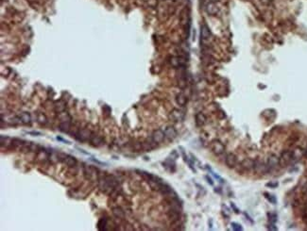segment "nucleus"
<instances>
[{
	"mask_svg": "<svg viewBox=\"0 0 307 231\" xmlns=\"http://www.w3.org/2000/svg\"><path fill=\"white\" fill-rule=\"evenodd\" d=\"M293 160V152L292 151H284L281 154V157L279 158V165L281 167H286V166L292 161Z\"/></svg>",
	"mask_w": 307,
	"mask_h": 231,
	"instance_id": "f257e3e1",
	"label": "nucleus"
},
{
	"mask_svg": "<svg viewBox=\"0 0 307 231\" xmlns=\"http://www.w3.org/2000/svg\"><path fill=\"white\" fill-rule=\"evenodd\" d=\"M211 147H212V150H213V152L215 154V155H221V154H223L224 151H225L224 144L220 142V141H218V140L213 141L212 144H211Z\"/></svg>",
	"mask_w": 307,
	"mask_h": 231,
	"instance_id": "f03ea898",
	"label": "nucleus"
},
{
	"mask_svg": "<svg viewBox=\"0 0 307 231\" xmlns=\"http://www.w3.org/2000/svg\"><path fill=\"white\" fill-rule=\"evenodd\" d=\"M170 63L171 65L175 68H182V67H185V64H186V60L183 57H172L170 60Z\"/></svg>",
	"mask_w": 307,
	"mask_h": 231,
	"instance_id": "7ed1b4c3",
	"label": "nucleus"
},
{
	"mask_svg": "<svg viewBox=\"0 0 307 231\" xmlns=\"http://www.w3.org/2000/svg\"><path fill=\"white\" fill-rule=\"evenodd\" d=\"M255 173L257 174H263L267 170V165L263 162L262 160H254V167H253Z\"/></svg>",
	"mask_w": 307,
	"mask_h": 231,
	"instance_id": "20e7f679",
	"label": "nucleus"
},
{
	"mask_svg": "<svg viewBox=\"0 0 307 231\" xmlns=\"http://www.w3.org/2000/svg\"><path fill=\"white\" fill-rule=\"evenodd\" d=\"M164 131H163L162 129H156L152 134V141L155 144H161L164 140Z\"/></svg>",
	"mask_w": 307,
	"mask_h": 231,
	"instance_id": "39448f33",
	"label": "nucleus"
},
{
	"mask_svg": "<svg viewBox=\"0 0 307 231\" xmlns=\"http://www.w3.org/2000/svg\"><path fill=\"white\" fill-rule=\"evenodd\" d=\"M236 162H237V159H236V156L234 155V154H233V153H229L228 155L226 156L225 163H226V165L228 166L229 168H234V167H235Z\"/></svg>",
	"mask_w": 307,
	"mask_h": 231,
	"instance_id": "423d86ee",
	"label": "nucleus"
},
{
	"mask_svg": "<svg viewBox=\"0 0 307 231\" xmlns=\"http://www.w3.org/2000/svg\"><path fill=\"white\" fill-rule=\"evenodd\" d=\"M200 37L203 41H207L211 37V30L207 25L203 24L200 28Z\"/></svg>",
	"mask_w": 307,
	"mask_h": 231,
	"instance_id": "0eeeda50",
	"label": "nucleus"
},
{
	"mask_svg": "<svg viewBox=\"0 0 307 231\" xmlns=\"http://www.w3.org/2000/svg\"><path fill=\"white\" fill-rule=\"evenodd\" d=\"M169 117H170V119H171L172 121H174V122H180V121H183V113L180 110L174 109V110L170 112Z\"/></svg>",
	"mask_w": 307,
	"mask_h": 231,
	"instance_id": "6e6552de",
	"label": "nucleus"
},
{
	"mask_svg": "<svg viewBox=\"0 0 307 231\" xmlns=\"http://www.w3.org/2000/svg\"><path fill=\"white\" fill-rule=\"evenodd\" d=\"M267 169H274L279 165V159L275 155H271L267 160Z\"/></svg>",
	"mask_w": 307,
	"mask_h": 231,
	"instance_id": "1a4fd4ad",
	"label": "nucleus"
},
{
	"mask_svg": "<svg viewBox=\"0 0 307 231\" xmlns=\"http://www.w3.org/2000/svg\"><path fill=\"white\" fill-rule=\"evenodd\" d=\"M104 177H105L106 181H107V183H108V185L110 186L111 189H114V188L118 187V181H117V179H116V177H114L113 175H105Z\"/></svg>",
	"mask_w": 307,
	"mask_h": 231,
	"instance_id": "9d476101",
	"label": "nucleus"
},
{
	"mask_svg": "<svg viewBox=\"0 0 307 231\" xmlns=\"http://www.w3.org/2000/svg\"><path fill=\"white\" fill-rule=\"evenodd\" d=\"M240 166L245 170H251L254 167V160L251 159H245L241 162Z\"/></svg>",
	"mask_w": 307,
	"mask_h": 231,
	"instance_id": "9b49d317",
	"label": "nucleus"
},
{
	"mask_svg": "<svg viewBox=\"0 0 307 231\" xmlns=\"http://www.w3.org/2000/svg\"><path fill=\"white\" fill-rule=\"evenodd\" d=\"M206 11L210 15H215L218 12V8H217L215 2H210L206 6Z\"/></svg>",
	"mask_w": 307,
	"mask_h": 231,
	"instance_id": "f8f14e48",
	"label": "nucleus"
},
{
	"mask_svg": "<svg viewBox=\"0 0 307 231\" xmlns=\"http://www.w3.org/2000/svg\"><path fill=\"white\" fill-rule=\"evenodd\" d=\"M91 135H92V133H91L90 130H88V129H81V130H80V132H79L78 140L84 142V141H86V140H88V139H91V137H92Z\"/></svg>",
	"mask_w": 307,
	"mask_h": 231,
	"instance_id": "ddd939ff",
	"label": "nucleus"
},
{
	"mask_svg": "<svg viewBox=\"0 0 307 231\" xmlns=\"http://www.w3.org/2000/svg\"><path fill=\"white\" fill-rule=\"evenodd\" d=\"M164 135L166 138L173 140L177 137V131L173 126H167L164 130Z\"/></svg>",
	"mask_w": 307,
	"mask_h": 231,
	"instance_id": "4468645a",
	"label": "nucleus"
},
{
	"mask_svg": "<svg viewBox=\"0 0 307 231\" xmlns=\"http://www.w3.org/2000/svg\"><path fill=\"white\" fill-rule=\"evenodd\" d=\"M63 162H65L67 166L69 167H74V166L77 165V160L76 158H74L73 156L70 155H65L63 156Z\"/></svg>",
	"mask_w": 307,
	"mask_h": 231,
	"instance_id": "2eb2a0df",
	"label": "nucleus"
},
{
	"mask_svg": "<svg viewBox=\"0 0 307 231\" xmlns=\"http://www.w3.org/2000/svg\"><path fill=\"white\" fill-rule=\"evenodd\" d=\"M18 117L20 118V121L23 124L28 125V124H30V122H31V116L29 112H22Z\"/></svg>",
	"mask_w": 307,
	"mask_h": 231,
	"instance_id": "dca6fc26",
	"label": "nucleus"
},
{
	"mask_svg": "<svg viewBox=\"0 0 307 231\" xmlns=\"http://www.w3.org/2000/svg\"><path fill=\"white\" fill-rule=\"evenodd\" d=\"M206 123V117H205V115H204L203 113L199 112L196 115V124L197 125L199 126H201L203 125L204 124Z\"/></svg>",
	"mask_w": 307,
	"mask_h": 231,
	"instance_id": "f3484780",
	"label": "nucleus"
},
{
	"mask_svg": "<svg viewBox=\"0 0 307 231\" xmlns=\"http://www.w3.org/2000/svg\"><path fill=\"white\" fill-rule=\"evenodd\" d=\"M176 102H177V104H178V105H180V106L183 107V106H185V104H186L187 98H186V96H185L183 94H179L176 96Z\"/></svg>",
	"mask_w": 307,
	"mask_h": 231,
	"instance_id": "a211bd4d",
	"label": "nucleus"
},
{
	"mask_svg": "<svg viewBox=\"0 0 307 231\" xmlns=\"http://www.w3.org/2000/svg\"><path fill=\"white\" fill-rule=\"evenodd\" d=\"M90 142L93 145L98 146V145H101L102 144H103L104 141L100 136H92L91 139H90Z\"/></svg>",
	"mask_w": 307,
	"mask_h": 231,
	"instance_id": "6ab92c4d",
	"label": "nucleus"
},
{
	"mask_svg": "<svg viewBox=\"0 0 307 231\" xmlns=\"http://www.w3.org/2000/svg\"><path fill=\"white\" fill-rule=\"evenodd\" d=\"M70 122H61L60 125H59V128H60V130L63 133H67L69 132L70 130Z\"/></svg>",
	"mask_w": 307,
	"mask_h": 231,
	"instance_id": "aec40b11",
	"label": "nucleus"
},
{
	"mask_svg": "<svg viewBox=\"0 0 307 231\" xmlns=\"http://www.w3.org/2000/svg\"><path fill=\"white\" fill-rule=\"evenodd\" d=\"M112 213L113 215L117 217V218H120V219H123V218L125 217V212L123 211V210L119 207H116V208H113L112 209Z\"/></svg>",
	"mask_w": 307,
	"mask_h": 231,
	"instance_id": "412c9836",
	"label": "nucleus"
},
{
	"mask_svg": "<svg viewBox=\"0 0 307 231\" xmlns=\"http://www.w3.org/2000/svg\"><path fill=\"white\" fill-rule=\"evenodd\" d=\"M58 117L61 122H70L71 121V116L65 111L60 112V114L58 115Z\"/></svg>",
	"mask_w": 307,
	"mask_h": 231,
	"instance_id": "4be33fe9",
	"label": "nucleus"
},
{
	"mask_svg": "<svg viewBox=\"0 0 307 231\" xmlns=\"http://www.w3.org/2000/svg\"><path fill=\"white\" fill-rule=\"evenodd\" d=\"M292 152H293V160H299L303 155V151L301 148H296Z\"/></svg>",
	"mask_w": 307,
	"mask_h": 231,
	"instance_id": "5701e85b",
	"label": "nucleus"
},
{
	"mask_svg": "<svg viewBox=\"0 0 307 231\" xmlns=\"http://www.w3.org/2000/svg\"><path fill=\"white\" fill-rule=\"evenodd\" d=\"M55 108H56V110L59 113L65 111V103L63 101H59V102H57V103H56Z\"/></svg>",
	"mask_w": 307,
	"mask_h": 231,
	"instance_id": "b1692460",
	"label": "nucleus"
},
{
	"mask_svg": "<svg viewBox=\"0 0 307 231\" xmlns=\"http://www.w3.org/2000/svg\"><path fill=\"white\" fill-rule=\"evenodd\" d=\"M107 225V221L106 219H104V218H101V219L98 221L97 223V228L99 230H102V229H105V226Z\"/></svg>",
	"mask_w": 307,
	"mask_h": 231,
	"instance_id": "393cba45",
	"label": "nucleus"
},
{
	"mask_svg": "<svg viewBox=\"0 0 307 231\" xmlns=\"http://www.w3.org/2000/svg\"><path fill=\"white\" fill-rule=\"evenodd\" d=\"M38 121H39V123H40V124H43V125H45V124L46 123L47 119H46V117H45V114L41 113V114H39V115H38Z\"/></svg>",
	"mask_w": 307,
	"mask_h": 231,
	"instance_id": "a878e982",
	"label": "nucleus"
},
{
	"mask_svg": "<svg viewBox=\"0 0 307 231\" xmlns=\"http://www.w3.org/2000/svg\"><path fill=\"white\" fill-rule=\"evenodd\" d=\"M268 216H270V221L271 222V223H275L276 221H277V215L276 214H274V213H270V214H268Z\"/></svg>",
	"mask_w": 307,
	"mask_h": 231,
	"instance_id": "bb28decb",
	"label": "nucleus"
},
{
	"mask_svg": "<svg viewBox=\"0 0 307 231\" xmlns=\"http://www.w3.org/2000/svg\"><path fill=\"white\" fill-rule=\"evenodd\" d=\"M232 226H233V229H234V230H237V231H240V230H242V229H243V228H242V226H241L240 225L236 224V223H232Z\"/></svg>",
	"mask_w": 307,
	"mask_h": 231,
	"instance_id": "cd10ccee",
	"label": "nucleus"
},
{
	"mask_svg": "<svg viewBox=\"0 0 307 231\" xmlns=\"http://www.w3.org/2000/svg\"><path fill=\"white\" fill-rule=\"evenodd\" d=\"M266 197L268 199V201H270V202H271V203H273V204H275L276 203V198L273 196V195H270V194H266Z\"/></svg>",
	"mask_w": 307,
	"mask_h": 231,
	"instance_id": "c85d7f7f",
	"label": "nucleus"
},
{
	"mask_svg": "<svg viewBox=\"0 0 307 231\" xmlns=\"http://www.w3.org/2000/svg\"><path fill=\"white\" fill-rule=\"evenodd\" d=\"M57 140H59V141H61V142H63V143H65V144H70V142H69V141H66V140H65V139H62V138H61V137H57Z\"/></svg>",
	"mask_w": 307,
	"mask_h": 231,
	"instance_id": "c756f323",
	"label": "nucleus"
},
{
	"mask_svg": "<svg viewBox=\"0 0 307 231\" xmlns=\"http://www.w3.org/2000/svg\"><path fill=\"white\" fill-rule=\"evenodd\" d=\"M206 179L208 180V183H209V184H211V185H214V182H213V180H212V179H211L209 176H206Z\"/></svg>",
	"mask_w": 307,
	"mask_h": 231,
	"instance_id": "7c9ffc66",
	"label": "nucleus"
},
{
	"mask_svg": "<svg viewBox=\"0 0 307 231\" xmlns=\"http://www.w3.org/2000/svg\"><path fill=\"white\" fill-rule=\"evenodd\" d=\"M278 184L277 183H275V184H271V183H268V184H266V186H268V187H276Z\"/></svg>",
	"mask_w": 307,
	"mask_h": 231,
	"instance_id": "2f4dec72",
	"label": "nucleus"
},
{
	"mask_svg": "<svg viewBox=\"0 0 307 231\" xmlns=\"http://www.w3.org/2000/svg\"><path fill=\"white\" fill-rule=\"evenodd\" d=\"M29 134H31V135H41L40 132H29Z\"/></svg>",
	"mask_w": 307,
	"mask_h": 231,
	"instance_id": "473e14b6",
	"label": "nucleus"
},
{
	"mask_svg": "<svg viewBox=\"0 0 307 231\" xmlns=\"http://www.w3.org/2000/svg\"><path fill=\"white\" fill-rule=\"evenodd\" d=\"M215 1H216V0H211V2H215Z\"/></svg>",
	"mask_w": 307,
	"mask_h": 231,
	"instance_id": "72a5a7b5",
	"label": "nucleus"
},
{
	"mask_svg": "<svg viewBox=\"0 0 307 231\" xmlns=\"http://www.w3.org/2000/svg\"><path fill=\"white\" fill-rule=\"evenodd\" d=\"M304 222H305V223H306V224H307V220H305V221H304Z\"/></svg>",
	"mask_w": 307,
	"mask_h": 231,
	"instance_id": "f704fd0d",
	"label": "nucleus"
}]
</instances>
